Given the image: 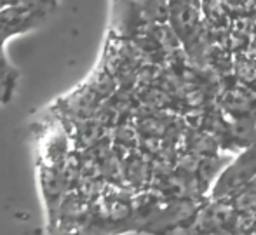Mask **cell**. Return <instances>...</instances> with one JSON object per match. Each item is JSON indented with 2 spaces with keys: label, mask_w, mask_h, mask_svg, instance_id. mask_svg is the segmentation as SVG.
I'll use <instances>...</instances> for the list:
<instances>
[{
  "label": "cell",
  "mask_w": 256,
  "mask_h": 235,
  "mask_svg": "<svg viewBox=\"0 0 256 235\" xmlns=\"http://www.w3.org/2000/svg\"><path fill=\"white\" fill-rule=\"evenodd\" d=\"M18 82V70L0 54V103H7L12 98Z\"/></svg>",
  "instance_id": "6da1fadb"
},
{
  "label": "cell",
  "mask_w": 256,
  "mask_h": 235,
  "mask_svg": "<svg viewBox=\"0 0 256 235\" xmlns=\"http://www.w3.org/2000/svg\"><path fill=\"white\" fill-rule=\"evenodd\" d=\"M18 0H0V12L6 9H9V7H12L14 4H16Z\"/></svg>",
  "instance_id": "7a4b0ae2"
}]
</instances>
